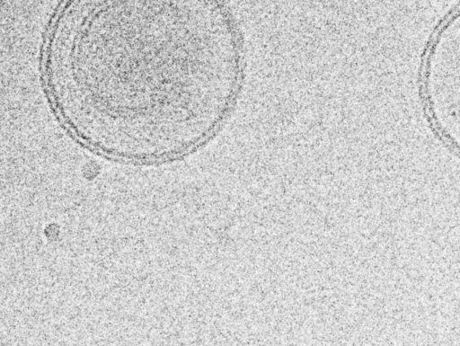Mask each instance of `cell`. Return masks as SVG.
I'll return each mask as SVG.
<instances>
[{
    "mask_svg": "<svg viewBox=\"0 0 460 346\" xmlns=\"http://www.w3.org/2000/svg\"><path fill=\"white\" fill-rule=\"evenodd\" d=\"M102 4L53 40L51 81L64 116L119 158L195 146L234 93L239 59L227 17L213 2Z\"/></svg>",
    "mask_w": 460,
    "mask_h": 346,
    "instance_id": "obj_1",
    "label": "cell"
}]
</instances>
